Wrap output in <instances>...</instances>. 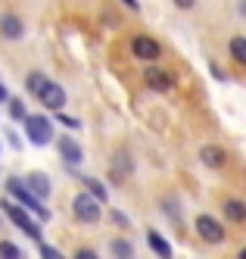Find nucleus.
<instances>
[{
    "instance_id": "17",
    "label": "nucleus",
    "mask_w": 246,
    "mask_h": 259,
    "mask_svg": "<svg viewBox=\"0 0 246 259\" xmlns=\"http://www.w3.org/2000/svg\"><path fill=\"white\" fill-rule=\"evenodd\" d=\"M84 184H87V191H90V197H93V200H100V203H103V200L109 197V191L103 188L97 178H84Z\"/></svg>"
},
{
    "instance_id": "24",
    "label": "nucleus",
    "mask_w": 246,
    "mask_h": 259,
    "mask_svg": "<svg viewBox=\"0 0 246 259\" xmlns=\"http://www.w3.org/2000/svg\"><path fill=\"white\" fill-rule=\"evenodd\" d=\"M60 122L69 125V128H78V119H72V116H60Z\"/></svg>"
},
{
    "instance_id": "2",
    "label": "nucleus",
    "mask_w": 246,
    "mask_h": 259,
    "mask_svg": "<svg viewBox=\"0 0 246 259\" xmlns=\"http://www.w3.org/2000/svg\"><path fill=\"white\" fill-rule=\"evenodd\" d=\"M25 132H28V141L37 144V147H47L53 141V125L47 116H25Z\"/></svg>"
},
{
    "instance_id": "16",
    "label": "nucleus",
    "mask_w": 246,
    "mask_h": 259,
    "mask_svg": "<svg viewBox=\"0 0 246 259\" xmlns=\"http://www.w3.org/2000/svg\"><path fill=\"white\" fill-rule=\"evenodd\" d=\"M231 57L240 63V66H246V38H231Z\"/></svg>"
},
{
    "instance_id": "9",
    "label": "nucleus",
    "mask_w": 246,
    "mask_h": 259,
    "mask_svg": "<svg viewBox=\"0 0 246 259\" xmlns=\"http://www.w3.org/2000/svg\"><path fill=\"white\" fill-rule=\"evenodd\" d=\"M22 19H19V16L16 13H4V16H0V34H4V38L7 41H19V38H22Z\"/></svg>"
},
{
    "instance_id": "11",
    "label": "nucleus",
    "mask_w": 246,
    "mask_h": 259,
    "mask_svg": "<svg viewBox=\"0 0 246 259\" xmlns=\"http://www.w3.org/2000/svg\"><path fill=\"white\" fill-rule=\"evenodd\" d=\"M200 156H203V165H209V169H224V165H228V153L215 144H206Z\"/></svg>"
},
{
    "instance_id": "7",
    "label": "nucleus",
    "mask_w": 246,
    "mask_h": 259,
    "mask_svg": "<svg viewBox=\"0 0 246 259\" xmlns=\"http://www.w3.org/2000/svg\"><path fill=\"white\" fill-rule=\"evenodd\" d=\"M37 100H41L47 109H56V113H60V109L66 106V91L56 84V81H47V84L41 88V94H37Z\"/></svg>"
},
{
    "instance_id": "21",
    "label": "nucleus",
    "mask_w": 246,
    "mask_h": 259,
    "mask_svg": "<svg viewBox=\"0 0 246 259\" xmlns=\"http://www.w3.org/2000/svg\"><path fill=\"white\" fill-rule=\"evenodd\" d=\"M41 259H66L60 250H53V247H47V244H41Z\"/></svg>"
},
{
    "instance_id": "18",
    "label": "nucleus",
    "mask_w": 246,
    "mask_h": 259,
    "mask_svg": "<svg viewBox=\"0 0 246 259\" xmlns=\"http://www.w3.org/2000/svg\"><path fill=\"white\" fill-rule=\"evenodd\" d=\"M0 259H22V250L10 240H0Z\"/></svg>"
},
{
    "instance_id": "1",
    "label": "nucleus",
    "mask_w": 246,
    "mask_h": 259,
    "mask_svg": "<svg viewBox=\"0 0 246 259\" xmlns=\"http://www.w3.org/2000/svg\"><path fill=\"white\" fill-rule=\"evenodd\" d=\"M7 191H10L19 203H22L25 209H34L41 222H47V219H50V209H44V206H41V200H37V197L25 188V181H22V178H16V175H13V178H7Z\"/></svg>"
},
{
    "instance_id": "13",
    "label": "nucleus",
    "mask_w": 246,
    "mask_h": 259,
    "mask_svg": "<svg viewBox=\"0 0 246 259\" xmlns=\"http://www.w3.org/2000/svg\"><path fill=\"white\" fill-rule=\"evenodd\" d=\"M146 244L153 247V253H156L159 259H172V256H175V253H172V244H168V240H165L156 228H150V231H146Z\"/></svg>"
},
{
    "instance_id": "22",
    "label": "nucleus",
    "mask_w": 246,
    "mask_h": 259,
    "mask_svg": "<svg viewBox=\"0 0 246 259\" xmlns=\"http://www.w3.org/2000/svg\"><path fill=\"white\" fill-rule=\"evenodd\" d=\"M112 222H116V225H122V228H128V215H125L122 209H116V212H112Z\"/></svg>"
},
{
    "instance_id": "14",
    "label": "nucleus",
    "mask_w": 246,
    "mask_h": 259,
    "mask_svg": "<svg viewBox=\"0 0 246 259\" xmlns=\"http://www.w3.org/2000/svg\"><path fill=\"white\" fill-rule=\"evenodd\" d=\"M224 215L231 222H246V203L240 200H224Z\"/></svg>"
},
{
    "instance_id": "4",
    "label": "nucleus",
    "mask_w": 246,
    "mask_h": 259,
    "mask_svg": "<svg viewBox=\"0 0 246 259\" xmlns=\"http://www.w3.org/2000/svg\"><path fill=\"white\" fill-rule=\"evenodd\" d=\"M196 234L206 240V244H224V228H221V222L212 219V215H196Z\"/></svg>"
},
{
    "instance_id": "25",
    "label": "nucleus",
    "mask_w": 246,
    "mask_h": 259,
    "mask_svg": "<svg viewBox=\"0 0 246 259\" xmlns=\"http://www.w3.org/2000/svg\"><path fill=\"white\" fill-rule=\"evenodd\" d=\"M212 75H215V78H221V81H228V75H224V72H221L215 63H212Z\"/></svg>"
},
{
    "instance_id": "19",
    "label": "nucleus",
    "mask_w": 246,
    "mask_h": 259,
    "mask_svg": "<svg viewBox=\"0 0 246 259\" xmlns=\"http://www.w3.org/2000/svg\"><path fill=\"white\" fill-rule=\"evenodd\" d=\"M47 84V75H41V72H31V75H28V91H31V94L37 97V94H41V88Z\"/></svg>"
},
{
    "instance_id": "3",
    "label": "nucleus",
    "mask_w": 246,
    "mask_h": 259,
    "mask_svg": "<svg viewBox=\"0 0 246 259\" xmlns=\"http://www.w3.org/2000/svg\"><path fill=\"white\" fill-rule=\"evenodd\" d=\"M72 212L78 215V222H84V225H93V222H100V200H93L90 194H78L72 200Z\"/></svg>"
},
{
    "instance_id": "15",
    "label": "nucleus",
    "mask_w": 246,
    "mask_h": 259,
    "mask_svg": "<svg viewBox=\"0 0 246 259\" xmlns=\"http://www.w3.org/2000/svg\"><path fill=\"white\" fill-rule=\"evenodd\" d=\"M112 256H116V259H134V247L119 237V240H112Z\"/></svg>"
},
{
    "instance_id": "23",
    "label": "nucleus",
    "mask_w": 246,
    "mask_h": 259,
    "mask_svg": "<svg viewBox=\"0 0 246 259\" xmlns=\"http://www.w3.org/2000/svg\"><path fill=\"white\" fill-rule=\"evenodd\" d=\"M75 259H100V256L93 253V250H87V247H81L78 253H75Z\"/></svg>"
},
{
    "instance_id": "12",
    "label": "nucleus",
    "mask_w": 246,
    "mask_h": 259,
    "mask_svg": "<svg viewBox=\"0 0 246 259\" xmlns=\"http://www.w3.org/2000/svg\"><path fill=\"white\" fill-rule=\"evenodd\" d=\"M25 188H28L37 200H44V197H50V178H47L44 172H31V175L25 178Z\"/></svg>"
},
{
    "instance_id": "10",
    "label": "nucleus",
    "mask_w": 246,
    "mask_h": 259,
    "mask_svg": "<svg viewBox=\"0 0 246 259\" xmlns=\"http://www.w3.org/2000/svg\"><path fill=\"white\" fill-rule=\"evenodd\" d=\"M56 144H60V153H63V159H66L69 165H81L84 153H81L78 141H72V138H56Z\"/></svg>"
},
{
    "instance_id": "26",
    "label": "nucleus",
    "mask_w": 246,
    "mask_h": 259,
    "mask_svg": "<svg viewBox=\"0 0 246 259\" xmlns=\"http://www.w3.org/2000/svg\"><path fill=\"white\" fill-rule=\"evenodd\" d=\"M175 4H178V7H181V10H190V7H193V4H196V0H175Z\"/></svg>"
},
{
    "instance_id": "8",
    "label": "nucleus",
    "mask_w": 246,
    "mask_h": 259,
    "mask_svg": "<svg viewBox=\"0 0 246 259\" xmlns=\"http://www.w3.org/2000/svg\"><path fill=\"white\" fill-rule=\"evenodd\" d=\"M143 78H146V88H150V91H159V94L172 91V75H168V72H162L159 66H146Z\"/></svg>"
},
{
    "instance_id": "20",
    "label": "nucleus",
    "mask_w": 246,
    "mask_h": 259,
    "mask_svg": "<svg viewBox=\"0 0 246 259\" xmlns=\"http://www.w3.org/2000/svg\"><path fill=\"white\" fill-rule=\"evenodd\" d=\"M25 116H28L25 103H22V100H10V119H13V122H22Z\"/></svg>"
},
{
    "instance_id": "6",
    "label": "nucleus",
    "mask_w": 246,
    "mask_h": 259,
    "mask_svg": "<svg viewBox=\"0 0 246 259\" xmlns=\"http://www.w3.org/2000/svg\"><path fill=\"white\" fill-rule=\"evenodd\" d=\"M131 50H134V57L137 60H143V63H153V60H159V44L150 38V34H137L134 41H131Z\"/></svg>"
},
{
    "instance_id": "5",
    "label": "nucleus",
    "mask_w": 246,
    "mask_h": 259,
    "mask_svg": "<svg viewBox=\"0 0 246 259\" xmlns=\"http://www.w3.org/2000/svg\"><path fill=\"white\" fill-rule=\"evenodd\" d=\"M4 209H7V215H10V222L16 228H22L25 234H31L34 240H41V228L34 225V222L28 219V209L25 206H13V203H4Z\"/></svg>"
},
{
    "instance_id": "27",
    "label": "nucleus",
    "mask_w": 246,
    "mask_h": 259,
    "mask_svg": "<svg viewBox=\"0 0 246 259\" xmlns=\"http://www.w3.org/2000/svg\"><path fill=\"white\" fill-rule=\"evenodd\" d=\"M125 4H128L131 10H137V0H125Z\"/></svg>"
},
{
    "instance_id": "28",
    "label": "nucleus",
    "mask_w": 246,
    "mask_h": 259,
    "mask_svg": "<svg viewBox=\"0 0 246 259\" xmlns=\"http://www.w3.org/2000/svg\"><path fill=\"white\" fill-rule=\"evenodd\" d=\"M0 100H7V88L4 84H0Z\"/></svg>"
}]
</instances>
